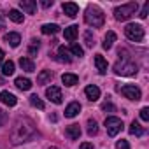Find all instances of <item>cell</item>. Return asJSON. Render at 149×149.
Listing matches in <instances>:
<instances>
[{
  "label": "cell",
  "instance_id": "6da1fadb",
  "mask_svg": "<svg viewBox=\"0 0 149 149\" xmlns=\"http://www.w3.org/2000/svg\"><path fill=\"white\" fill-rule=\"evenodd\" d=\"M33 133H35V123L30 118H19L11 130V140L13 144H19L28 140Z\"/></svg>",
  "mask_w": 149,
  "mask_h": 149
},
{
  "label": "cell",
  "instance_id": "7a4b0ae2",
  "mask_svg": "<svg viewBox=\"0 0 149 149\" xmlns=\"http://www.w3.org/2000/svg\"><path fill=\"white\" fill-rule=\"evenodd\" d=\"M128 53L126 51H119V56L121 60L114 65V72L118 74V76H133V74L137 72V65L130 60V56H126Z\"/></svg>",
  "mask_w": 149,
  "mask_h": 149
},
{
  "label": "cell",
  "instance_id": "3957f363",
  "mask_svg": "<svg viewBox=\"0 0 149 149\" xmlns=\"http://www.w3.org/2000/svg\"><path fill=\"white\" fill-rule=\"evenodd\" d=\"M84 21H86L90 26H93V28H100V26H104L105 16H104V13H102L98 7L91 6V7H88L86 13H84Z\"/></svg>",
  "mask_w": 149,
  "mask_h": 149
},
{
  "label": "cell",
  "instance_id": "277c9868",
  "mask_svg": "<svg viewBox=\"0 0 149 149\" xmlns=\"http://www.w3.org/2000/svg\"><path fill=\"white\" fill-rule=\"evenodd\" d=\"M137 9H139L137 2H130V4L119 6V7L114 9V18H116L118 21H126V19H130V18L137 13Z\"/></svg>",
  "mask_w": 149,
  "mask_h": 149
},
{
  "label": "cell",
  "instance_id": "5b68a950",
  "mask_svg": "<svg viewBox=\"0 0 149 149\" xmlns=\"http://www.w3.org/2000/svg\"><path fill=\"white\" fill-rule=\"evenodd\" d=\"M125 35L130 40H133V42H140L144 39V26L142 25H137V23H130L125 28Z\"/></svg>",
  "mask_w": 149,
  "mask_h": 149
},
{
  "label": "cell",
  "instance_id": "8992f818",
  "mask_svg": "<svg viewBox=\"0 0 149 149\" xmlns=\"http://www.w3.org/2000/svg\"><path fill=\"white\" fill-rule=\"evenodd\" d=\"M105 128H107V133L111 137H116L123 130V121L116 116H109V118H105Z\"/></svg>",
  "mask_w": 149,
  "mask_h": 149
},
{
  "label": "cell",
  "instance_id": "52a82bcc",
  "mask_svg": "<svg viewBox=\"0 0 149 149\" xmlns=\"http://www.w3.org/2000/svg\"><path fill=\"white\" fill-rule=\"evenodd\" d=\"M119 91H121L123 97H126L128 100H133V102L140 100V97H142V91H140L135 84H126V86H123Z\"/></svg>",
  "mask_w": 149,
  "mask_h": 149
},
{
  "label": "cell",
  "instance_id": "ba28073f",
  "mask_svg": "<svg viewBox=\"0 0 149 149\" xmlns=\"http://www.w3.org/2000/svg\"><path fill=\"white\" fill-rule=\"evenodd\" d=\"M46 97L53 102V104H61L63 102V97H61V90L58 86H49L46 90Z\"/></svg>",
  "mask_w": 149,
  "mask_h": 149
},
{
  "label": "cell",
  "instance_id": "9c48e42d",
  "mask_svg": "<svg viewBox=\"0 0 149 149\" xmlns=\"http://www.w3.org/2000/svg\"><path fill=\"white\" fill-rule=\"evenodd\" d=\"M61 9H63V13H65L68 18H76V16H77V13H79L77 4H74V2H65V4L61 6Z\"/></svg>",
  "mask_w": 149,
  "mask_h": 149
},
{
  "label": "cell",
  "instance_id": "30bf717a",
  "mask_svg": "<svg viewBox=\"0 0 149 149\" xmlns=\"http://www.w3.org/2000/svg\"><path fill=\"white\" fill-rule=\"evenodd\" d=\"M84 93H86L88 100H91V102H95V100H98V98H100V88H98V86H95V84L86 86V88H84Z\"/></svg>",
  "mask_w": 149,
  "mask_h": 149
},
{
  "label": "cell",
  "instance_id": "8fae6325",
  "mask_svg": "<svg viewBox=\"0 0 149 149\" xmlns=\"http://www.w3.org/2000/svg\"><path fill=\"white\" fill-rule=\"evenodd\" d=\"M79 112H81V104L79 102H72L65 109V118H76Z\"/></svg>",
  "mask_w": 149,
  "mask_h": 149
},
{
  "label": "cell",
  "instance_id": "7c38bea8",
  "mask_svg": "<svg viewBox=\"0 0 149 149\" xmlns=\"http://www.w3.org/2000/svg\"><path fill=\"white\" fill-rule=\"evenodd\" d=\"M65 135H67L70 140H77V139L81 137V128H79V125H70V126H67V128H65Z\"/></svg>",
  "mask_w": 149,
  "mask_h": 149
},
{
  "label": "cell",
  "instance_id": "4fadbf2b",
  "mask_svg": "<svg viewBox=\"0 0 149 149\" xmlns=\"http://www.w3.org/2000/svg\"><path fill=\"white\" fill-rule=\"evenodd\" d=\"M4 42H7V44L13 46V47H18L19 42H21V37H19V33H16V32H9V33L4 35Z\"/></svg>",
  "mask_w": 149,
  "mask_h": 149
},
{
  "label": "cell",
  "instance_id": "5bb4252c",
  "mask_svg": "<svg viewBox=\"0 0 149 149\" xmlns=\"http://www.w3.org/2000/svg\"><path fill=\"white\" fill-rule=\"evenodd\" d=\"M19 7H21L25 13L33 14V13L37 11V2H35V0H21V2H19Z\"/></svg>",
  "mask_w": 149,
  "mask_h": 149
},
{
  "label": "cell",
  "instance_id": "9a60e30c",
  "mask_svg": "<svg viewBox=\"0 0 149 149\" xmlns=\"http://www.w3.org/2000/svg\"><path fill=\"white\" fill-rule=\"evenodd\" d=\"M0 102L6 104V105H9V107H14L18 100H16V97H14L13 93H9V91H2V93H0Z\"/></svg>",
  "mask_w": 149,
  "mask_h": 149
},
{
  "label": "cell",
  "instance_id": "2e32d148",
  "mask_svg": "<svg viewBox=\"0 0 149 149\" xmlns=\"http://www.w3.org/2000/svg\"><path fill=\"white\" fill-rule=\"evenodd\" d=\"M51 79H53V72L51 70H42L39 76H37V84H49L51 83Z\"/></svg>",
  "mask_w": 149,
  "mask_h": 149
},
{
  "label": "cell",
  "instance_id": "e0dca14e",
  "mask_svg": "<svg viewBox=\"0 0 149 149\" xmlns=\"http://www.w3.org/2000/svg\"><path fill=\"white\" fill-rule=\"evenodd\" d=\"M95 65H97V68H98V72L102 74H107V60L102 56V54H95Z\"/></svg>",
  "mask_w": 149,
  "mask_h": 149
},
{
  "label": "cell",
  "instance_id": "ac0fdd59",
  "mask_svg": "<svg viewBox=\"0 0 149 149\" xmlns=\"http://www.w3.org/2000/svg\"><path fill=\"white\" fill-rule=\"evenodd\" d=\"M58 61H61V63H70V61H72L70 51H68L65 46H60V47H58Z\"/></svg>",
  "mask_w": 149,
  "mask_h": 149
},
{
  "label": "cell",
  "instance_id": "d6986e66",
  "mask_svg": "<svg viewBox=\"0 0 149 149\" xmlns=\"http://www.w3.org/2000/svg\"><path fill=\"white\" fill-rule=\"evenodd\" d=\"M77 32H79V30H77V26H76V25L67 26V28L63 30V37H65L67 40H70V42H72V40H76V39H77Z\"/></svg>",
  "mask_w": 149,
  "mask_h": 149
},
{
  "label": "cell",
  "instance_id": "ffe728a7",
  "mask_svg": "<svg viewBox=\"0 0 149 149\" xmlns=\"http://www.w3.org/2000/svg\"><path fill=\"white\" fill-rule=\"evenodd\" d=\"M19 67H21L25 72H33V70H35V63H33L30 58H26V56H21V58H19Z\"/></svg>",
  "mask_w": 149,
  "mask_h": 149
},
{
  "label": "cell",
  "instance_id": "44dd1931",
  "mask_svg": "<svg viewBox=\"0 0 149 149\" xmlns=\"http://www.w3.org/2000/svg\"><path fill=\"white\" fill-rule=\"evenodd\" d=\"M14 84H16V88H19V90H23V91H28V90L32 88V81H30L28 77H18V79L14 81Z\"/></svg>",
  "mask_w": 149,
  "mask_h": 149
},
{
  "label": "cell",
  "instance_id": "7402d4cb",
  "mask_svg": "<svg viewBox=\"0 0 149 149\" xmlns=\"http://www.w3.org/2000/svg\"><path fill=\"white\" fill-rule=\"evenodd\" d=\"M61 81H63L65 86H74V84H77L79 77L76 76V74H63V76H61Z\"/></svg>",
  "mask_w": 149,
  "mask_h": 149
},
{
  "label": "cell",
  "instance_id": "603a6c76",
  "mask_svg": "<svg viewBox=\"0 0 149 149\" xmlns=\"http://www.w3.org/2000/svg\"><path fill=\"white\" fill-rule=\"evenodd\" d=\"M114 42H116V33H114V32H107V35H105V39H104L102 47H104V49H111V47L114 46Z\"/></svg>",
  "mask_w": 149,
  "mask_h": 149
},
{
  "label": "cell",
  "instance_id": "cb8c5ba5",
  "mask_svg": "<svg viewBox=\"0 0 149 149\" xmlns=\"http://www.w3.org/2000/svg\"><path fill=\"white\" fill-rule=\"evenodd\" d=\"M40 30H42V33H44V35H53V33H56V32L60 30V26H58V25H54V23H47V25H42V26H40Z\"/></svg>",
  "mask_w": 149,
  "mask_h": 149
},
{
  "label": "cell",
  "instance_id": "d4e9b609",
  "mask_svg": "<svg viewBox=\"0 0 149 149\" xmlns=\"http://www.w3.org/2000/svg\"><path fill=\"white\" fill-rule=\"evenodd\" d=\"M2 74H4V76H13V74H14V63L11 60L2 63Z\"/></svg>",
  "mask_w": 149,
  "mask_h": 149
},
{
  "label": "cell",
  "instance_id": "484cf974",
  "mask_svg": "<svg viewBox=\"0 0 149 149\" xmlns=\"http://www.w3.org/2000/svg\"><path fill=\"white\" fill-rule=\"evenodd\" d=\"M9 19L14 21V23H23V14L18 9H11L9 11Z\"/></svg>",
  "mask_w": 149,
  "mask_h": 149
},
{
  "label": "cell",
  "instance_id": "4316f807",
  "mask_svg": "<svg viewBox=\"0 0 149 149\" xmlns=\"http://www.w3.org/2000/svg\"><path fill=\"white\" fill-rule=\"evenodd\" d=\"M97 133H98V123L90 118V119H88V135L93 137V135H97Z\"/></svg>",
  "mask_w": 149,
  "mask_h": 149
},
{
  "label": "cell",
  "instance_id": "83f0119b",
  "mask_svg": "<svg viewBox=\"0 0 149 149\" xmlns=\"http://www.w3.org/2000/svg\"><path fill=\"white\" fill-rule=\"evenodd\" d=\"M70 51H72V54H74V56H79V58H83V56H84V49H83L77 42H72Z\"/></svg>",
  "mask_w": 149,
  "mask_h": 149
},
{
  "label": "cell",
  "instance_id": "f1b7e54d",
  "mask_svg": "<svg viewBox=\"0 0 149 149\" xmlns=\"http://www.w3.org/2000/svg\"><path fill=\"white\" fill-rule=\"evenodd\" d=\"M130 133H132V135H137V137H140V135L144 133V130H142V126H140L137 121H132V125H130Z\"/></svg>",
  "mask_w": 149,
  "mask_h": 149
},
{
  "label": "cell",
  "instance_id": "f546056e",
  "mask_svg": "<svg viewBox=\"0 0 149 149\" xmlns=\"http://www.w3.org/2000/svg\"><path fill=\"white\" fill-rule=\"evenodd\" d=\"M30 104H32L33 107H37V109H44V102L39 98V95H32V97H30Z\"/></svg>",
  "mask_w": 149,
  "mask_h": 149
},
{
  "label": "cell",
  "instance_id": "4dcf8cb0",
  "mask_svg": "<svg viewBox=\"0 0 149 149\" xmlns=\"http://www.w3.org/2000/svg\"><path fill=\"white\" fill-rule=\"evenodd\" d=\"M140 119L142 121H149V107H142L140 109Z\"/></svg>",
  "mask_w": 149,
  "mask_h": 149
},
{
  "label": "cell",
  "instance_id": "1f68e13d",
  "mask_svg": "<svg viewBox=\"0 0 149 149\" xmlns=\"http://www.w3.org/2000/svg\"><path fill=\"white\" fill-rule=\"evenodd\" d=\"M37 51H39V40L33 39V40H32V46H30V49H28V53H30V54H35Z\"/></svg>",
  "mask_w": 149,
  "mask_h": 149
},
{
  "label": "cell",
  "instance_id": "d6a6232c",
  "mask_svg": "<svg viewBox=\"0 0 149 149\" xmlns=\"http://www.w3.org/2000/svg\"><path fill=\"white\" fill-rule=\"evenodd\" d=\"M147 13H149V2H146V4H144V7H142V11H140V14H139V16H140L142 19H146V18H147Z\"/></svg>",
  "mask_w": 149,
  "mask_h": 149
},
{
  "label": "cell",
  "instance_id": "836d02e7",
  "mask_svg": "<svg viewBox=\"0 0 149 149\" xmlns=\"http://www.w3.org/2000/svg\"><path fill=\"white\" fill-rule=\"evenodd\" d=\"M102 111H105V112H107V111H109V112H114L116 107H114L111 102H105V104H102Z\"/></svg>",
  "mask_w": 149,
  "mask_h": 149
},
{
  "label": "cell",
  "instance_id": "e575fe53",
  "mask_svg": "<svg viewBox=\"0 0 149 149\" xmlns=\"http://www.w3.org/2000/svg\"><path fill=\"white\" fill-rule=\"evenodd\" d=\"M116 147H118V149H130V144H128L126 140H123V139H121V140H118V142H116Z\"/></svg>",
  "mask_w": 149,
  "mask_h": 149
},
{
  "label": "cell",
  "instance_id": "d590c367",
  "mask_svg": "<svg viewBox=\"0 0 149 149\" xmlns=\"http://www.w3.org/2000/svg\"><path fill=\"white\" fill-rule=\"evenodd\" d=\"M7 123V112L4 109H0V126H4Z\"/></svg>",
  "mask_w": 149,
  "mask_h": 149
},
{
  "label": "cell",
  "instance_id": "8d00e7d4",
  "mask_svg": "<svg viewBox=\"0 0 149 149\" xmlns=\"http://www.w3.org/2000/svg\"><path fill=\"white\" fill-rule=\"evenodd\" d=\"M84 39H86V44H88L90 47H93L95 42H93V39H91V32H86V33H84Z\"/></svg>",
  "mask_w": 149,
  "mask_h": 149
},
{
  "label": "cell",
  "instance_id": "74e56055",
  "mask_svg": "<svg viewBox=\"0 0 149 149\" xmlns=\"http://www.w3.org/2000/svg\"><path fill=\"white\" fill-rule=\"evenodd\" d=\"M79 149H95V147H93V144H91V142H83Z\"/></svg>",
  "mask_w": 149,
  "mask_h": 149
},
{
  "label": "cell",
  "instance_id": "f35d334b",
  "mask_svg": "<svg viewBox=\"0 0 149 149\" xmlns=\"http://www.w3.org/2000/svg\"><path fill=\"white\" fill-rule=\"evenodd\" d=\"M40 6H42V7H51V6H53V0H42Z\"/></svg>",
  "mask_w": 149,
  "mask_h": 149
},
{
  "label": "cell",
  "instance_id": "ab89813d",
  "mask_svg": "<svg viewBox=\"0 0 149 149\" xmlns=\"http://www.w3.org/2000/svg\"><path fill=\"white\" fill-rule=\"evenodd\" d=\"M4 56H6V54H4V51H2V49H0V65H2V63H4Z\"/></svg>",
  "mask_w": 149,
  "mask_h": 149
},
{
  "label": "cell",
  "instance_id": "60d3db41",
  "mask_svg": "<svg viewBox=\"0 0 149 149\" xmlns=\"http://www.w3.org/2000/svg\"><path fill=\"white\" fill-rule=\"evenodd\" d=\"M2 28H6V23H4V18L0 16V30H2Z\"/></svg>",
  "mask_w": 149,
  "mask_h": 149
},
{
  "label": "cell",
  "instance_id": "b9f144b4",
  "mask_svg": "<svg viewBox=\"0 0 149 149\" xmlns=\"http://www.w3.org/2000/svg\"><path fill=\"white\" fill-rule=\"evenodd\" d=\"M49 149H60V147H54V146H51V147H49Z\"/></svg>",
  "mask_w": 149,
  "mask_h": 149
}]
</instances>
